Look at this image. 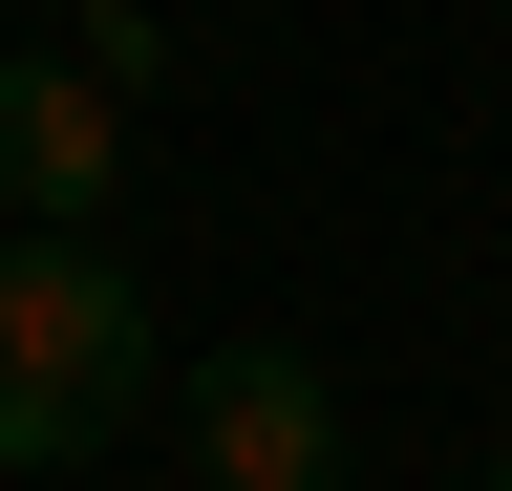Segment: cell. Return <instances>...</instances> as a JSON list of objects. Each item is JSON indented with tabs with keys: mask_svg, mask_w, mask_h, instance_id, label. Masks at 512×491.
<instances>
[{
	"mask_svg": "<svg viewBox=\"0 0 512 491\" xmlns=\"http://www.w3.org/2000/svg\"><path fill=\"white\" fill-rule=\"evenodd\" d=\"M86 86H107V107L171 86V22H150V0H86Z\"/></svg>",
	"mask_w": 512,
	"mask_h": 491,
	"instance_id": "cell-4",
	"label": "cell"
},
{
	"mask_svg": "<svg viewBox=\"0 0 512 491\" xmlns=\"http://www.w3.org/2000/svg\"><path fill=\"white\" fill-rule=\"evenodd\" d=\"M491 491H512V449H491Z\"/></svg>",
	"mask_w": 512,
	"mask_h": 491,
	"instance_id": "cell-5",
	"label": "cell"
},
{
	"mask_svg": "<svg viewBox=\"0 0 512 491\" xmlns=\"http://www.w3.org/2000/svg\"><path fill=\"white\" fill-rule=\"evenodd\" d=\"M171 406H192V470L214 491H342V363L320 342H214Z\"/></svg>",
	"mask_w": 512,
	"mask_h": 491,
	"instance_id": "cell-2",
	"label": "cell"
},
{
	"mask_svg": "<svg viewBox=\"0 0 512 491\" xmlns=\"http://www.w3.org/2000/svg\"><path fill=\"white\" fill-rule=\"evenodd\" d=\"M150 385L171 342H150V278L107 257V214H0V470H107Z\"/></svg>",
	"mask_w": 512,
	"mask_h": 491,
	"instance_id": "cell-1",
	"label": "cell"
},
{
	"mask_svg": "<svg viewBox=\"0 0 512 491\" xmlns=\"http://www.w3.org/2000/svg\"><path fill=\"white\" fill-rule=\"evenodd\" d=\"M128 171V107L86 65H0V214H107Z\"/></svg>",
	"mask_w": 512,
	"mask_h": 491,
	"instance_id": "cell-3",
	"label": "cell"
}]
</instances>
